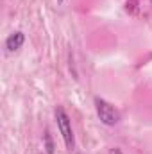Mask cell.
Masks as SVG:
<instances>
[{"instance_id":"1","label":"cell","mask_w":152,"mask_h":154,"mask_svg":"<svg viewBox=\"0 0 152 154\" xmlns=\"http://www.w3.org/2000/svg\"><path fill=\"white\" fill-rule=\"evenodd\" d=\"M54 116H56V124H57V129H59V133L65 140L66 149L74 151L75 149V136H74V129H72V120L66 113V109L63 106H56Z\"/></svg>"},{"instance_id":"2","label":"cell","mask_w":152,"mask_h":154,"mask_svg":"<svg viewBox=\"0 0 152 154\" xmlns=\"http://www.w3.org/2000/svg\"><path fill=\"white\" fill-rule=\"evenodd\" d=\"M93 104H95V111L99 115V120L104 124V125H109L113 127L120 122V111L114 108L111 102H108L106 99H100V97H95L93 99Z\"/></svg>"},{"instance_id":"3","label":"cell","mask_w":152,"mask_h":154,"mask_svg":"<svg viewBox=\"0 0 152 154\" xmlns=\"http://www.w3.org/2000/svg\"><path fill=\"white\" fill-rule=\"evenodd\" d=\"M23 43H25V34L22 31H14L5 38V48L7 52H16L23 47Z\"/></svg>"},{"instance_id":"4","label":"cell","mask_w":152,"mask_h":154,"mask_svg":"<svg viewBox=\"0 0 152 154\" xmlns=\"http://www.w3.org/2000/svg\"><path fill=\"white\" fill-rule=\"evenodd\" d=\"M43 145H45L47 154H56V145H54V140H52V134L48 129H45V133H43Z\"/></svg>"},{"instance_id":"5","label":"cell","mask_w":152,"mask_h":154,"mask_svg":"<svg viewBox=\"0 0 152 154\" xmlns=\"http://www.w3.org/2000/svg\"><path fill=\"white\" fill-rule=\"evenodd\" d=\"M123 7H125V11H127V13L134 14V13H138V0H127Z\"/></svg>"},{"instance_id":"6","label":"cell","mask_w":152,"mask_h":154,"mask_svg":"<svg viewBox=\"0 0 152 154\" xmlns=\"http://www.w3.org/2000/svg\"><path fill=\"white\" fill-rule=\"evenodd\" d=\"M63 2H65V0H57V4H63Z\"/></svg>"}]
</instances>
